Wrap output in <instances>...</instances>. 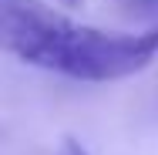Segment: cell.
<instances>
[{"label": "cell", "mask_w": 158, "mask_h": 155, "mask_svg": "<svg viewBox=\"0 0 158 155\" xmlns=\"http://www.w3.org/2000/svg\"><path fill=\"white\" fill-rule=\"evenodd\" d=\"M0 41L17 61L74 81H118L158 58V27L111 34L77 24L40 0H0Z\"/></svg>", "instance_id": "6da1fadb"}, {"label": "cell", "mask_w": 158, "mask_h": 155, "mask_svg": "<svg viewBox=\"0 0 158 155\" xmlns=\"http://www.w3.org/2000/svg\"><path fill=\"white\" fill-rule=\"evenodd\" d=\"M57 155H88V152H84L77 142H71V138H67V142L61 145V152H57Z\"/></svg>", "instance_id": "7a4b0ae2"}]
</instances>
